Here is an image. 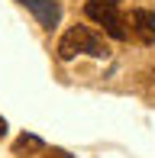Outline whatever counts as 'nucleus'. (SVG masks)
Instances as JSON below:
<instances>
[{"instance_id": "7", "label": "nucleus", "mask_w": 155, "mask_h": 158, "mask_svg": "<svg viewBox=\"0 0 155 158\" xmlns=\"http://www.w3.org/2000/svg\"><path fill=\"white\" fill-rule=\"evenodd\" d=\"M0 135H6V119L0 116Z\"/></svg>"}, {"instance_id": "5", "label": "nucleus", "mask_w": 155, "mask_h": 158, "mask_svg": "<svg viewBox=\"0 0 155 158\" xmlns=\"http://www.w3.org/2000/svg\"><path fill=\"white\" fill-rule=\"evenodd\" d=\"M16 155H29V152H42V139L39 135H19L16 145H13Z\"/></svg>"}, {"instance_id": "6", "label": "nucleus", "mask_w": 155, "mask_h": 158, "mask_svg": "<svg viewBox=\"0 0 155 158\" xmlns=\"http://www.w3.org/2000/svg\"><path fill=\"white\" fill-rule=\"evenodd\" d=\"M52 158H71V155H68V152H61V148H55V152H52Z\"/></svg>"}, {"instance_id": "2", "label": "nucleus", "mask_w": 155, "mask_h": 158, "mask_svg": "<svg viewBox=\"0 0 155 158\" xmlns=\"http://www.w3.org/2000/svg\"><path fill=\"white\" fill-rule=\"evenodd\" d=\"M84 13L94 19L97 26H103V32L113 39H129V23L123 16V3L119 0H87Z\"/></svg>"}, {"instance_id": "3", "label": "nucleus", "mask_w": 155, "mask_h": 158, "mask_svg": "<svg viewBox=\"0 0 155 158\" xmlns=\"http://www.w3.org/2000/svg\"><path fill=\"white\" fill-rule=\"evenodd\" d=\"M16 3H23L26 10H29L32 16L39 19L42 29H55V26H58V19H61V6H58V0H16Z\"/></svg>"}, {"instance_id": "4", "label": "nucleus", "mask_w": 155, "mask_h": 158, "mask_svg": "<svg viewBox=\"0 0 155 158\" xmlns=\"http://www.w3.org/2000/svg\"><path fill=\"white\" fill-rule=\"evenodd\" d=\"M126 23H129V32L136 35L142 45H152V42H155V13L152 10H142V6H139V10L129 13Z\"/></svg>"}, {"instance_id": "1", "label": "nucleus", "mask_w": 155, "mask_h": 158, "mask_svg": "<svg viewBox=\"0 0 155 158\" xmlns=\"http://www.w3.org/2000/svg\"><path fill=\"white\" fill-rule=\"evenodd\" d=\"M74 55H94V58H107L110 48L103 42V35H97L87 26H71L65 35L58 39V58L61 61H71Z\"/></svg>"}]
</instances>
